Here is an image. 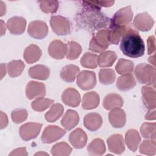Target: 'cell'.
<instances>
[{
	"label": "cell",
	"instance_id": "obj_7",
	"mask_svg": "<svg viewBox=\"0 0 156 156\" xmlns=\"http://www.w3.org/2000/svg\"><path fill=\"white\" fill-rule=\"evenodd\" d=\"M77 85L83 90H89L93 88L96 85L95 73L91 71L83 70L77 77Z\"/></svg>",
	"mask_w": 156,
	"mask_h": 156
},
{
	"label": "cell",
	"instance_id": "obj_8",
	"mask_svg": "<svg viewBox=\"0 0 156 156\" xmlns=\"http://www.w3.org/2000/svg\"><path fill=\"white\" fill-rule=\"evenodd\" d=\"M42 124L37 122H27L22 125L19 129V133L24 141H29L35 138L40 133Z\"/></svg>",
	"mask_w": 156,
	"mask_h": 156
},
{
	"label": "cell",
	"instance_id": "obj_53",
	"mask_svg": "<svg viewBox=\"0 0 156 156\" xmlns=\"http://www.w3.org/2000/svg\"><path fill=\"white\" fill-rule=\"evenodd\" d=\"M35 155H48V154L47 153H45V152H38V153H36Z\"/></svg>",
	"mask_w": 156,
	"mask_h": 156
},
{
	"label": "cell",
	"instance_id": "obj_32",
	"mask_svg": "<svg viewBox=\"0 0 156 156\" xmlns=\"http://www.w3.org/2000/svg\"><path fill=\"white\" fill-rule=\"evenodd\" d=\"M64 111L63 107L60 104H55L52 105L49 111H48L45 115V119L50 122H54L61 117Z\"/></svg>",
	"mask_w": 156,
	"mask_h": 156
},
{
	"label": "cell",
	"instance_id": "obj_47",
	"mask_svg": "<svg viewBox=\"0 0 156 156\" xmlns=\"http://www.w3.org/2000/svg\"><path fill=\"white\" fill-rule=\"evenodd\" d=\"M8 124V118L5 113L1 112V129L5 128Z\"/></svg>",
	"mask_w": 156,
	"mask_h": 156
},
{
	"label": "cell",
	"instance_id": "obj_49",
	"mask_svg": "<svg viewBox=\"0 0 156 156\" xmlns=\"http://www.w3.org/2000/svg\"><path fill=\"white\" fill-rule=\"evenodd\" d=\"M0 8H1V16H3L4 13H5L6 7L5 4L2 1H0Z\"/></svg>",
	"mask_w": 156,
	"mask_h": 156
},
{
	"label": "cell",
	"instance_id": "obj_34",
	"mask_svg": "<svg viewBox=\"0 0 156 156\" xmlns=\"http://www.w3.org/2000/svg\"><path fill=\"white\" fill-rule=\"evenodd\" d=\"M82 52L81 46L77 42L71 41L66 44V57L68 60H74L80 55Z\"/></svg>",
	"mask_w": 156,
	"mask_h": 156
},
{
	"label": "cell",
	"instance_id": "obj_14",
	"mask_svg": "<svg viewBox=\"0 0 156 156\" xmlns=\"http://www.w3.org/2000/svg\"><path fill=\"white\" fill-rule=\"evenodd\" d=\"M48 53L52 58L62 60L66 54V44L60 40H53L48 46Z\"/></svg>",
	"mask_w": 156,
	"mask_h": 156
},
{
	"label": "cell",
	"instance_id": "obj_5",
	"mask_svg": "<svg viewBox=\"0 0 156 156\" xmlns=\"http://www.w3.org/2000/svg\"><path fill=\"white\" fill-rule=\"evenodd\" d=\"M133 18V12L130 5L118 10L110 19V27L126 26L130 23Z\"/></svg>",
	"mask_w": 156,
	"mask_h": 156
},
{
	"label": "cell",
	"instance_id": "obj_10",
	"mask_svg": "<svg viewBox=\"0 0 156 156\" xmlns=\"http://www.w3.org/2000/svg\"><path fill=\"white\" fill-rule=\"evenodd\" d=\"M27 32L32 38L41 40L47 36L48 27L45 22L40 20H35L29 23Z\"/></svg>",
	"mask_w": 156,
	"mask_h": 156
},
{
	"label": "cell",
	"instance_id": "obj_21",
	"mask_svg": "<svg viewBox=\"0 0 156 156\" xmlns=\"http://www.w3.org/2000/svg\"><path fill=\"white\" fill-rule=\"evenodd\" d=\"M79 122V116L75 110H68L61 120L62 126L67 130H70L76 127Z\"/></svg>",
	"mask_w": 156,
	"mask_h": 156
},
{
	"label": "cell",
	"instance_id": "obj_9",
	"mask_svg": "<svg viewBox=\"0 0 156 156\" xmlns=\"http://www.w3.org/2000/svg\"><path fill=\"white\" fill-rule=\"evenodd\" d=\"M66 131L57 126H48L43 130L41 135V141L43 143L49 144L60 139Z\"/></svg>",
	"mask_w": 156,
	"mask_h": 156
},
{
	"label": "cell",
	"instance_id": "obj_22",
	"mask_svg": "<svg viewBox=\"0 0 156 156\" xmlns=\"http://www.w3.org/2000/svg\"><path fill=\"white\" fill-rule=\"evenodd\" d=\"M124 103L122 97L114 93H109L105 96L103 101V106L104 108L111 110L115 108H120Z\"/></svg>",
	"mask_w": 156,
	"mask_h": 156
},
{
	"label": "cell",
	"instance_id": "obj_35",
	"mask_svg": "<svg viewBox=\"0 0 156 156\" xmlns=\"http://www.w3.org/2000/svg\"><path fill=\"white\" fill-rule=\"evenodd\" d=\"M133 62L124 58H120L115 66L116 72L121 75L131 73L133 71Z\"/></svg>",
	"mask_w": 156,
	"mask_h": 156
},
{
	"label": "cell",
	"instance_id": "obj_3",
	"mask_svg": "<svg viewBox=\"0 0 156 156\" xmlns=\"http://www.w3.org/2000/svg\"><path fill=\"white\" fill-rule=\"evenodd\" d=\"M134 74L138 82L147 85H153L155 83V69L154 67L147 63L138 65L135 70Z\"/></svg>",
	"mask_w": 156,
	"mask_h": 156
},
{
	"label": "cell",
	"instance_id": "obj_38",
	"mask_svg": "<svg viewBox=\"0 0 156 156\" xmlns=\"http://www.w3.org/2000/svg\"><path fill=\"white\" fill-rule=\"evenodd\" d=\"M72 151V148L65 142H60L55 144L51 148V154L54 156H67Z\"/></svg>",
	"mask_w": 156,
	"mask_h": 156
},
{
	"label": "cell",
	"instance_id": "obj_41",
	"mask_svg": "<svg viewBox=\"0 0 156 156\" xmlns=\"http://www.w3.org/2000/svg\"><path fill=\"white\" fill-rule=\"evenodd\" d=\"M140 152L147 155H154L156 154L155 140H146L143 141L140 146Z\"/></svg>",
	"mask_w": 156,
	"mask_h": 156
},
{
	"label": "cell",
	"instance_id": "obj_15",
	"mask_svg": "<svg viewBox=\"0 0 156 156\" xmlns=\"http://www.w3.org/2000/svg\"><path fill=\"white\" fill-rule=\"evenodd\" d=\"M62 101L68 106L76 107L80 102V95L76 89L68 88L62 94Z\"/></svg>",
	"mask_w": 156,
	"mask_h": 156
},
{
	"label": "cell",
	"instance_id": "obj_2",
	"mask_svg": "<svg viewBox=\"0 0 156 156\" xmlns=\"http://www.w3.org/2000/svg\"><path fill=\"white\" fill-rule=\"evenodd\" d=\"M119 48L122 52L131 58H138L144 55L145 45L139 33L132 28L121 39Z\"/></svg>",
	"mask_w": 156,
	"mask_h": 156
},
{
	"label": "cell",
	"instance_id": "obj_29",
	"mask_svg": "<svg viewBox=\"0 0 156 156\" xmlns=\"http://www.w3.org/2000/svg\"><path fill=\"white\" fill-rule=\"evenodd\" d=\"M28 73L29 76L32 79L39 80H46L50 74L49 69L45 65H37L31 67Z\"/></svg>",
	"mask_w": 156,
	"mask_h": 156
},
{
	"label": "cell",
	"instance_id": "obj_12",
	"mask_svg": "<svg viewBox=\"0 0 156 156\" xmlns=\"http://www.w3.org/2000/svg\"><path fill=\"white\" fill-rule=\"evenodd\" d=\"M26 94L29 99L44 96L46 94L44 84L37 81H30L26 87Z\"/></svg>",
	"mask_w": 156,
	"mask_h": 156
},
{
	"label": "cell",
	"instance_id": "obj_45",
	"mask_svg": "<svg viewBox=\"0 0 156 156\" xmlns=\"http://www.w3.org/2000/svg\"><path fill=\"white\" fill-rule=\"evenodd\" d=\"M155 51V40L154 35L149 36L147 38V54L151 55Z\"/></svg>",
	"mask_w": 156,
	"mask_h": 156
},
{
	"label": "cell",
	"instance_id": "obj_20",
	"mask_svg": "<svg viewBox=\"0 0 156 156\" xmlns=\"http://www.w3.org/2000/svg\"><path fill=\"white\" fill-rule=\"evenodd\" d=\"M103 122L101 116L97 113H90L87 114L83 118L84 126L89 130L94 132L98 130Z\"/></svg>",
	"mask_w": 156,
	"mask_h": 156
},
{
	"label": "cell",
	"instance_id": "obj_25",
	"mask_svg": "<svg viewBox=\"0 0 156 156\" xmlns=\"http://www.w3.org/2000/svg\"><path fill=\"white\" fill-rule=\"evenodd\" d=\"M141 141L138 132L135 129H129L125 135V142L127 147L132 152H135Z\"/></svg>",
	"mask_w": 156,
	"mask_h": 156
},
{
	"label": "cell",
	"instance_id": "obj_33",
	"mask_svg": "<svg viewBox=\"0 0 156 156\" xmlns=\"http://www.w3.org/2000/svg\"><path fill=\"white\" fill-rule=\"evenodd\" d=\"M25 65L21 60H12L7 64V72L10 77H15L20 76L24 70Z\"/></svg>",
	"mask_w": 156,
	"mask_h": 156
},
{
	"label": "cell",
	"instance_id": "obj_44",
	"mask_svg": "<svg viewBox=\"0 0 156 156\" xmlns=\"http://www.w3.org/2000/svg\"><path fill=\"white\" fill-rule=\"evenodd\" d=\"M90 4L94 5L95 7L101 8V7H111L113 5V4L115 3L114 1H87Z\"/></svg>",
	"mask_w": 156,
	"mask_h": 156
},
{
	"label": "cell",
	"instance_id": "obj_39",
	"mask_svg": "<svg viewBox=\"0 0 156 156\" xmlns=\"http://www.w3.org/2000/svg\"><path fill=\"white\" fill-rule=\"evenodd\" d=\"M54 102V101L52 99L44 98L43 97H39L32 102L31 107L35 111L43 112L52 105Z\"/></svg>",
	"mask_w": 156,
	"mask_h": 156
},
{
	"label": "cell",
	"instance_id": "obj_30",
	"mask_svg": "<svg viewBox=\"0 0 156 156\" xmlns=\"http://www.w3.org/2000/svg\"><path fill=\"white\" fill-rule=\"evenodd\" d=\"M79 68L74 65H68L65 66L60 71L61 79L66 82H73L74 81L76 76L79 73Z\"/></svg>",
	"mask_w": 156,
	"mask_h": 156
},
{
	"label": "cell",
	"instance_id": "obj_19",
	"mask_svg": "<svg viewBox=\"0 0 156 156\" xmlns=\"http://www.w3.org/2000/svg\"><path fill=\"white\" fill-rule=\"evenodd\" d=\"M143 102L145 107L149 110L156 107V92L154 88L149 86H144L141 88Z\"/></svg>",
	"mask_w": 156,
	"mask_h": 156
},
{
	"label": "cell",
	"instance_id": "obj_16",
	"mask_svg": "<svg viewBox=\"0 0 156 156\" xmlns=\"http://www.w3.org/2000/svg\"><path fill=\"white\" fill-rule=\"evenodd\" d=\"M108 150L114 154H121L125 151L124 139L119 134H113L107 140Z\"/></svg>",
	"mask_w": 156,
	"mask_h": 156
},
{
	"label": "cell",
	"instance_id": "obj_48",
	"mask_svg": "<svg viewBox=\"0 0 156 156\" xmlns=\"http://www.w3.org/2000/svg\"><path fill=\"white\" fill-rule=\"evenodd\" d=\"M144 118L147 120H154V119H155V110L151 111V110H150V111H149L147 112V113L145 115Z\"/></svg>",
	"mask_w": 156,
	"mask_h": 156
},
{
	"label": "cell",
	"instance_id": "obj_27",
	"mask_svg": "<svg viewBox=\"0 0 156 156\" xmlns=\"http://www.w3.org/2000/svg\"><path fill=\"white\" fill-rule=\"evenodd\" d=\"M132 27L129 26H118L110 27L109 29V41L113 44H118L121 38L127 33Z\"/></svg>",
	"mask_w": 156,
	"mask_h": 156
},
{
	"label": "cell",
	"instance_id": "obj_37",
	"mask_svg": "<svg viewBox=\"0 0 156 156\" xmlns=\"http://www.w3.org/2000/svg\"><path fill=\"white\" fill-rule=\"evenodd\" d=\"M155 122H144L140 127V133L142 136L146 139L155 140Z\"/></svg>",
	"mask_w": 156,
	"mask_h": 156
},
{
	"label": "cell",
	"instance_id": "obj_13",
	"mask_svg": "<svg viewBox=\"0 0 156 156\" xmlns=\"http://www.w3.org/2000/svg\"><path fill=\"white\" fill-rule=\"evenodd\" d=\"M26 20L21 16H13L8 20L7 27L13 35H21L26 29Z\"/></svg>",
	"mask_w": 156,
	"mask_h": 156
},
{
	"label": "cell",
	"instance_id": "obj_28",
	"mask_svg": "<svg viewBox=\"0 0 156 156\" xmlns=\"http://www.w3.org/2000/svg\"><path fill=\"white\" fill-rule=\"evenodd\" d=\"M117 57V54L115 51H104L98 56V65L101 68L110 67L113 65Z\"/></svg>",
	"mask_w": 156,
	"mask_h": 156
},
{
	"label": "cell",
	"instance_id": "obj_1",
	"mask_svg": "<svg viewBox=\"0 0 156 156\" xmlns=\"http://www.w3.org/2000/svg\"><path fill=\"white\" fill-rule=\"evenodd\" d=\"M82 2L83 8L76 16V24L79 28L94 32L110 25V19L101 11V8L92 5L86 1Z\"/></svg>",
	"mask_w": 156,
	"mask_h": 156
},
{
	"label": "cell",
	"instance_id": "obj_36",
	"mask_svg": "<svg viewBox=\"0 0 156 156\" xmlns=\"http://www.w3.org/2000/svg\"><path fill=\"white\" fill-rule=\"evenodd\" d=\"M115 78L116 74L112 69H101L99 72V80L103 85H108L113 83Z\"/></svg>",
	"mask_w": 156,
	"mask_h": 156
},
{
	"label": "cell",
	"instance_id": "obj_4",
	"mask_svg": "<svg viewBox=\"0 0 156 156\" xmlns=\"http://www.w3.org/2000/svg\"><path fill=\"white\" fill-rule=\"evenodd\" d=\"M110 44L109 29H103L94 34L89 45V49L94 52H102Z\"/></svg>",
	"mask_w": 156,
	"mask_h": 156
},
{
	"label": "cell",
	"instance_id": "obj_52",
	"mask_svg": "<svg viewBox=\"0 0 156 156\" xmlns=\"http://www.w3.org/2000/svg\"><path fill=\"white\" fill-rule=\"evenodd\" d=\"M149 62L151 63H152L153 65H155V55H154L152 57H149Z\"/></svg>",
	"mask_w": 156,
	"mask_h": 156
},
{
	"label": "cell",
	"instance_id": "obj_51",
	"mask_svg": "<svg viewBox=\"0 0 156 156\" xmlns=\"http://www.w3.org/2000/svg\"><path fill=\"white\" fill-rule=\"evenodd\" d=\"M1 79L3 78V77L6 74V70H5V65L4 63H2L1 65Z\"/></svg>",
	"mask_w": 156,
	"mask_h": 156
},
{
	"label": "cell",
	"instance_id": "obj_50",
	"mask_svg": "<svg viewBox=\"0 0 156 156\" xmlns=\"http://www.w3.org/2000/svg\"><path fill=\"white\" fill-rule=\"evenodd\" d=\"M1 35L2 36L4 33H5V30H6V27H5V25L4 23V21L2 20H1Z\"/></svg>",
	"mask_w": 156,
	"mask_h": 156
},
{
	"label": "cell",
	"instance_id": "obj_23",
	"mask_svg": "<svg viewBox=\"0 0 156 156\" xmlns=\"http://www.w3.org/2000/svg\"><path fill=\"white\" fill-rule=\"evenodd\" d=\"M42 54L41 50L36 44H31L28 46L24 52V58L26 63L29 64L34 63L37 62Z\"/></svg>",
	"mask_w": 156,
	"mask_h": 156
},
{
	"label": "cell",
	"instance_id": "obj_31",
	"mask_svg": "<svg viewBox=\"0 0 156 156\" xmlns=\"http://www.w3.org/2000/svg\"><path fill=\"white\" fill-rule=\"evenodd\" d=\"M87 151L90 155L98 156L103 155L105 152V146L101 138L93 140L88 146Z\"/></svg>",
	"mask_w": 156,
	"mask_h": 156
},
{
	"label": "cell",
	"instance_id": "obj_18",
	"mask_svg": "<svg viewBox=\"0 0 156 156\" xmlns=\"http://www.w3.org/2000/svg\"><path fill=\"white\" fill-rule=\"evenodd\" d=\"M108 120L112 127L121 128L126 122V116L124 110L120 108L111 110L108 113Z\"/></svg>",
	"mask_w": 156,
	"mask_h": 156
},
{
	"label": "cell",
	"instance_id": "obj_43",
	"mask_svg": "<svg viewBox=\"0 0 156 156\" xmlns=\"http://www.w3.org/2000/svg\"><path fill=\"white\" fill-rule=\"evenodd\" d=\"M28 116L27 112L24 108H17L12 111L11 117L12 121L16 124H20L26 121Z\"/></svg>",
	"mask_w": 156,
	"mask_h": 156
},
{
	"label": "cell",
	"instance_id": "obj_40",
	"mask_svg": "<svg viewBox=\"0 0 156 156\" xmlns=\"http://www.w3.org/2000/svg\"><path fill=\"white\" fill-rule=\"evenodd\" d=\"M83 67L95 69L98 66V55L91 52H85L80 60Z\"/></svg>",
	"mask_w": 156,
	"mask_h": 156
},
{
	"label": "cell",
	"instance_id": "obj_24",
	"mask_svg": "<svg viewBox=\"0 0 156 156\" xmlns=\"http://www.w3.org/2000/svg\"><path fill=\"white\" fill-rule=\"evenodd\" d=\"M135 85V79L131 73L124 74L119 77L116 83V87L121 91H129L132 89Z\"/></svg>",
	"mask_w": 156,
	"mask_h": 156
},
{
	"label": "cell",
	"instance_id": "obj_26",
	"mask_svg": "<svg viewBox=\"0 0 156 156\" xmlns=\"http://www.w3.org/2000/svg\"><path fill=\"white\" fill-rule=\"evenodd\" d=\"M99 96L96 91L88 92L83 96L82 106L85 110L94 109L99 105Z\"/></svg>",
	"mask_w": 156,
	"mask_h": 156
},
{
	"label": "cell",
	"instance_id": "obj_42",
	"mask_svg": "<svg viewBox=\"0 0 156 156\" xmlns=\"http://www.w3.org/2000/svg\"><path fill=\"white\" fill-rule=\"evenodd\" d=\"M39 3L41 10L46 13H55L59 5L57 1H43Z\"/></svg>",
	"mask_w": 156,
	"mask_h": 156
},
{
	"label": "cell",
	"instance_id": "obj_46",
	"mask_svg": "<svg viewBox=\"0 0 156 156\" xmlns=\"http://www.w3.org/2000/svg\"><path fill=\"white\" fill-rule=\"evenodd\" d=\"M26 147H20L13 150L9 155H27Z\"/></svg>",
	"mask_w": 156,
	"mask_h": 156
},
{
	"label": "cell",
	"instance_id": "obj_11",
	"mask_svg": "<svg viewBox=\"0 0 156 156\" xmlns=\"http://www.w3.org/2000/svg\"><path fill=\"white\" fill-rule=\"evenodd\" d=\"M154 23V19L148 13L143 12L136 15L133 21V25L135 29L146 32L152 29Z\"/></svg>",
	"mask_w": 156,
	"mask_h": 156
},
{
	"label": "cell",
	"instance_id": "obj_17",
	"mask_svg": "<svg viewBox=\"0 0 156 156\" xmlns=\"http://www.w3.org/2000/svg\"><path fill=\"white\" fill-rule=\"evenodd\" d=\"M69 141L74 148L81 149L87 144V135L82 129L77 128L69 134Z\"/></svg>",
	"mask_w": 156,
	"mask_h": 156
},
{
	"label": "cell",
	"instance_id": "obj_6",
	"mask_svg": "<svg viewBox=\"0 0 156 156\" xmlns=\"http://www.w3.org/2000/svg\"><path fill=\"white\" fill-rule=\"evenodd\" d=\"M52 31L57 35H66L71 33V24L68 19L60 16H52L50 20Z\"/></svg>",
	"mask_w": 156,
	"mask_h": 156
}]
</instances>
